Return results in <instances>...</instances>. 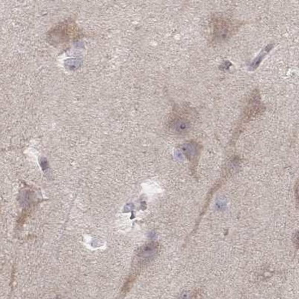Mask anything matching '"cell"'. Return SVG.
I'll return each instance as SVG.
<instances>
[{
    "label": "cell",
    "mask_w": 299,
    "mask_h": 299,
    "mask_svg": "<svg viewBox=\"0 0 299 299\" xmlns=\"http://www.w3.org/2000/svg\"><path fill=\"white\" fill-rule=\"evenodd\" d=\"M77 33L79 34V32L76 24L73 22L68 23V21H66L56 26L54 30L51 31L49 36L52 37L51 41H54V43H63L68 42L71 39L73 40L76 37Z\"/></svg>",
    "instance_id": "2"
},
{
    "label": "cell",
    "mask_w": 299,
    "mask_h": 299,
    "mask_svg": "<svg viewBox=\"0 0 299 299\" xmlns=\"http://www.w3.org/2000/svg\"><path fill=\"white\" fill-rule=\"evenodd\" d=\"M191 109L177 107L174 109L168 121V128L176 134L187 133L191 127L194 115Z\"/></svg>",
    "instance_id": "1"
},
{
    "label": "cell",
    "mask_w": 299,
    "mask_h": 299,
    "mask_svg": "<svg viewBox=\"0 0 299 299\" xmlns=\"http://www.w3.org/2000/svg\"><path fill=\"white\" fill-rule=\"evenodd\" d=\"M213 26V38L218 42L222 41L224 39L230 36L236 29V26L230 20L222 18L216 19Z\"/></svg>",
    "instance_id": "3"
},
{
    "label": "cell",
    "mask_w": 299,
    "mask_h": 299,
    "mask_svg": "<svg viewBox=\"0 0 299 299\" xmlns=\"http://www.w3.org/2000/svg\"><path fill=\"white\" fill-rule=\"evenodd\" d=\"M183 150H184V152L186 153V157L188 159H192L193 162L197 161L199 154V145L197 143L194 142V141L186 143Z\"/></svg>",
    "instance_id": "4"
}]
</instances>
